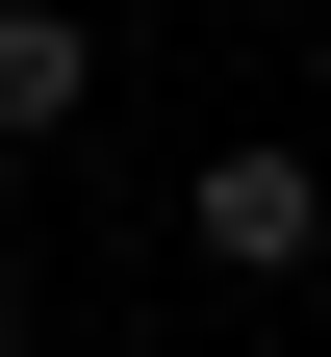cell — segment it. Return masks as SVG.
Returning a JSON list of instances; mask_svg holds the SVG:
<instances>
[{"instance_id": "1", "label": "cell", "mask_w": 331, "mask_h": 357, "mask_svg": "<svg viewBox=\"0 0 331 357\" xmlns=\"http://www.w3.org/2000/svg\"><path fill=\"white\" fill-rule=\"evenodd\" d=\"M178 230H204V281H331V178L280 153V128H229V153L178 178Z\"/></svg>"}, {"instance_id": "2", "label": "cell", "mask_w": 331, "mask_h": 357, "mask_svg": "<svg viewBox=\"0 0 331 357\" xmlns=\"http://www.w3.org/2000/svg\"><path fill=\"white\" fill-rule=\"evenodd\" d=\"M77 102H102V26L77 0H0V153H52Z\"/></svg>"}, {"instance_id": "3", "label": "cell", "mask_w": 331, "mask_h": 357, "mask_svg": "<svg viewBox=\"0 0 331 357\" xmlns=\"http://www.w3.org/2000/svg\"><path fill=\"white\" fill-rule=\"evenodd\" d=\"M0 357H26V281H0Z\"/></svg>"}]
</instances>
